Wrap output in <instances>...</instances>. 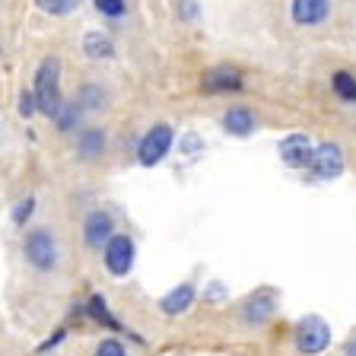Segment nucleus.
Returning <instances> with one entry per match:
<instances>
[{
  "mask_svg": "<svg viewBox=\"0 0 356 356\" xmlns=\"http://www.w3.org/2000/svg\"><path fill=\"white\" fill-rule=\"evenodd\" d=\"M83 54L92 58V60H111L115 58V42H111V35L92 29V32L83 35Z\"/></svg>",
  "mask_w": 356,
  "mask_h": 356,
  "instance_id": "17",
  "label": "nucleus"
},
{
  "mask_svg": "<svg viewBox=\"0 0 356 356\" xmlns=\"http://www.w3.org/2000/svg\"><path fill=\"white\" fill-rule=\"evenodd\" d=\"M16 111H19L22 118H35V115H38V108H35V96H32V86H29V89H22V92H19Z\"/></svg>",
  "mask_w": 356,
  "mask_h": 356,
  "instance_id": "24",
  "label": "nucleus"
},
{
  "mask_svg": "<svg viewBox=\"0 0 356 356\" xmlns=\"http://www.w3.org/2000/svg\"><path fill=\"white\" fill-rule=\"evenodd\" d=\"M178 149H181L185 156H197V153H204V140H200V137H194V134H188L185 140L178 143Z\"/></svg>",
  "mask_w": 356,
  "mask_h": 356,
  "instance_id": "25",
  "label": "nucleus"
},
{
  "mask_svg": "<svg viewBox=\"0 0 356 356\" xmlns=\"http://www.w3.org/2000/svg\"><path fill=\"white\" fill-rule=\"evenodd\" d=\"M80 3L83 0H35V7L48 16H70V13H76Z\"/></svg>",
  "mask_w": 356,
  "mask_h": 356,
  "instance_id": "20",
  "label": "nucleus"
},
{
  "mask_svg": "<svg viewBox=\"0 0 356 356\" xmlns=\"http://www.w3.org/2000/svg\"><path fill=\"white\" fill-rule=\"evenodd\" d=\"M83 115H86V111L70 99V102H64L60 105V111L54 115V127H58L60 134H76L83 127Z\"/></svg>",
  "mask_w": 356,
  "mask_h": 356,
  "instance_id": "18",
  "label": "nucleus"
},
{
  "mask_svg": "<svg viewBox=\"0 0 356 356\" xmlns=\"http://www.w3.org/2000/svg\"><path fill=\"white\" fill-rule=\"evenodd\" d=\"M277 309H280V293H277L274 286H258L254 293H248V296L238 302L236 315L248 331H261V327H267L274 321Z\"/></svg>",
  "mask_w": 356,
  "mask_h": 356,
  "instance_id": "3",
  "label": "nucleus"
},
{
  "mask_svg": "<svg viewBox=\"0 0 356 356\" xmlns=\"http://www.w3.org/2000/svg\"><path fill=\"white\" fill-rule=\"evenodd\" d=\"M92 356H127V347L118 341V337H102L92 350Z\"/></svg>",
  "mask_w": 356,
  "mask_h": 356,
  "instance_id": "23",
  "label": "nucleus"
},
{
  "mask_svg": "<svg viewBox=\"0 0 356 356\" xmlns=\"http://www.w3.org/2000/svg\"><path fill=\"white\" fill-rule=\"evenodd\" d=\"M194 302H197V286L191 280H181L178 286H172L159 299V312H163L165 318H178V315H188Z\"/></svg>",
  "mask_w": 356,
  "mask_h": 356,
  "instance_id": "14",
  "label": "nucleus"
},
{
  "mask_svg": "<svg viewBox=\"0 0 356 356\" xmlns=\"http://www.w3.org/2000/svg\"><path fill=\"white\" fill-rule=\"evenodd\" d=\"M341 353H343V356H356V331L350 334L347 341H343V350H341Z\"/></svg>",
  "mask_w": 356,
  "mask_h": 356,
  "instance_id": "29",
  "label": "nucleus"
},
{
  "mask_svg": "<svg viewBox=\"0 0 356 356\" xmlns=\"http://www.w3.org/2000/svg\"><path fill=\"white\" fill-rule=\"evenodd\" d=\"M64 337H67V327H58V331H54L51 337H48V341L38 343V353H48V350H54L58 343H64Z\"/></svg>",
  "mask_w": 356,
  "mask_h": 356,
  "instance_id": "27",
  "label": "nucleus"
},
{
  "mask_svg": "<svg viewBox=\"0 0 356 356\" xmlns=\"http://www.w3.org/2000/svg\"><path fill=\"white\" fill-rule=\"evenodd\" d=\"M108 153V131L105 127H80L74 134V156L80 163H102Z\"/></svg>",
  "mask_w": 356,
  "mask_h": 356,
  "instance_id": "11",
  "label": "nucleus"
},
{
  "mask_svg": "<svg viewBox=\"0 0 356 356\" xmlns=\"http://www.w3.org/2000/svg\"><path fill=\"white\" fill-rule=\"evenodd\" d=\"M312 153H315V140H312L305 131H293L286 134L280 143H277V156L280 163L293 172H305L312 163Z\"/></svg>",
  "mask_w": 356,
  "mask_h": 356,
  "instance_id": "10",
  "label": "nucleus"
},
{
  "mask_svg": "<svg viewBox=\"0 0 356 356\" xmlns=\"http://www.w3.org/2000/svg\"><path fill=\"white\" fill-rule=\"evenodd\" d=\"M32 96H35V108L42 118L54 121V115L60 111V105L67 102L64 92H60V58L48 54V58L38 64L35 80H32Z\"/></svg>",
  "mask_w": 356,
  "mask_h": 356,
  "instance_id": "2",
  "label": "nucleus"
},
{
  "mask_svg": "<svg viewBox=\"0 0 356 356\" xmlns=\"http://www.w3.org/2000/svg\"><path fill=\"white\" fill-rule=\"evenodd\" d=\"M22 261L35 274H58L60 270V242L51 226H32L22 236Z\"/></svg>",
  "mask_w": 356,
  "mask_h": 356,
  "instance_id": "1",
  "label": "nucleus"
},
{
  "mask_svg": "<svg viewBox=\"0 0 356 356\" xmlns=\"http://www.w3.org/2000/svg\"><path fill=\"white\" fill-rule=\"evenodd\" d=\"M331 92L341 99L343 105H356V74H350V70H334Z\"/></svg>",
  "mask_w": 356,
  "mask_h": 356,
  "instance_id": "19",
  "label": "nucleus"
},
{
  "mask_svg": "<svg viewBox=\"0 0 356 356\" xmlns=\"http://www.w3.org/2000/svg\"><path fill=\"white\" fill-rule=\"evenodd\" d=\"M99 254H102L105 270L121 280V277H127L134 270V261H137V242H134L131 232H115Z\"/></svg>",
  "mask_w": 356,
  "mask_h": 356,
  "instance_id": "7",
  "label": "nucleus"
},
{
  "mask_svg": "<svg viewBox=\"0 0 356 356\" xmlns=\"http://www.w3.org/2000/svg\"><path fill=\"white\" fill-rule=\"evenodd\" d=\"M92 7L105 16V19H121L127 13V0H92Z\"/></svg>",
  "mask_w": 356,
  "mask_h": 356,
  "instance_id": "22",
  "label": "nucleus"
},
{
  "mask_svg": "<svg viewBox=\"0 0 356 356\" xmlns=\"http://www.w3.org/2000/svg\"><path fill=\"white\" fill-rule=\"evenodd\" d=\"M35 194H26L22 200H16L13 213H10V220H13V226H19V229H26V222H29V216L35 213Z\"/></svg>",
  "mask_w": 356,
  "mask_h": 356,
  "instance_id": "21",
  "label": "nucleus"
},
{
  "mask_svg": "<svg viewBox=\"0 0 356 356\" xmlns=\"http://www.w3.org/2000/svg\"><path fill=\"white\" fill-rule=\"evenodd\" d=\"M331 13H334V0H293V3H289V16H293V22L302 26V29H318V26H325V22L331 19Z\"/></svg>",
  "mask_w": 356,
  "mask_h": 356,
  "instance_id": "12",
  "label": "nucleus"
},
{
  "mask_svg": "<svg viewBox=\"0 0 356 356\" xmlns=\"http://www.w3.org/2000/svg\"><path fill=\"white\" fill-rule=\"evenodd\" d=\"M226 296H229V289L222 286V283H210V286L204 289V299H207V302H222Z\"/></svg>",
  "mask_w": 356,
  "mask_h": 356,
  "instance_id": "26",
  "label": "nucleus"
},
{
  "mask_svg": "<svg viewBox=\"0 0 356 356\" xmlns=\"http://www.w3.org/2000/svg\"><path fill=\"white\" fill-rule=\"evenodd\" d=\"M172 147H175V127L169 121H156L137 140V163L143 169H153V165H159L172 153Z\"/></svg>",
  "mask_w": 356,
  "mask_h": 356,
  "instance_id": "4",
  "label": "nucleus"
},
{
  "mask_svg": "<svg viewBox=\"0 0 356 356\" xmlns=\"http://www.w3.org/2000/svg\"><path fill=\"white\" fill-rule=\"evenodd\" d=\"M347 169V153L337 140H321L315 143L312 163L305 169V181H337Z\"/></svg>",
  "mask_w": 356,
  "mask_h": 356,
  "instance_id": "5",
  "label": "nucleus"
},
{
  "mask_svg": "<svg viewBox=\"0 0 356 356\" xmlns=\"http://www.w3.org/2000/svg\"><path fill=\"white\" fill-rule=\"evenodd\" d=\"M83 315H86L89 321H96V325H102L105 331H124V325H121L118 318H115V312L108 309V302H105L102 293H89L86 305H83Z\"/></svg>",
  "mask_w": 356,
  "mask_h": 356,
  "instance_id": "15",
  "label": "nucleus"
},
{
  "mask_svg": "<svg viewBox=\"0 0 356 356\" xmlns=\"http://www.w3.org/2000/svg\"><path fill=\"white\" fill-rule=\"evenodd\" d=\"M245 89V74L236 64H213L200 76V92L207 96H229V92H242Z\"/></svg>",
  "mask_w": 356,
  "mask_h": 356,
  "instance_id": "9",
  "label": "nucleus"
},
{
  "mask_svg": "<svg viewBox=\"0 0 356 356\" xmlns=\"http://www.w3.org/2000/svg\"><path fill=\"white\" fill-rule=\"evenodd\" d=\"M293 343L302 356H321L331 347V325L321 315H302L293 327Z\"/></svg>",
  "mask_w": 356,
  "mask_h": 356,
  "instance_id": "6",
  "label": "nucleus"
},
{
  "mask_svg": "<svg viewBox=\"0 0 356 356\" xmlns=\"http://www.w3.org/2000/svg\"><path fill=\"white\" fill-rule=\"evenodd\" d=\"M178 13H181V19H197L200 7L194 3V0H181V3H178Z\"/></svg>",
  "mask_w": 356,
  "mask_h": 356,
  "instance_id": "28",
  "label": "nucleus"
},
{
  "mask_svg": "<svg viewBox=\"0 0 356 356\" xmlns=\"http://www.w3.org/2000/svg\"><path fill=\"white\" fill-rule=\"evenodd\" d=\"M74 102L80 105L83 111H105L108 108V102H111V92L99 80H86L80 89H76Z\"/></svg>",
  "mask_w": 356,
  "mask_h": 356,
  "instance_id": "16",
  "label": "nucleus"
},
{
  "mask_svg": "<svg viewBox=\"0 0 356 356\" xmlns=\"http://www.w3.org/2000/svg\"><path fill=\"white\" fill-rule=\"evenodd\" d=\"M220 127H222V134H229L236 140H245V137H252L258 131V115L248 105H229L220 115Z\"/></svg>",
  "mask_w": 356,
  "mask_h": 356,
  "instance_id": "13",
  "label": "nucleus"
},
{
  "mask_svg": "<svg viewBox=\"0 0 356 356\" xmlns=\"http://www.w3.org/2000/svg\"><path fill=\"white\" fill-rule=\"evenodd\" d=\"M115 213L108 207H92L86 216H83V226H80V236H83V245L89 252H102L105 242L115 236Z\"/></svg>",
  "mask_w": 356,
  "mask_h": 356,
  "instance_id": "8",
  "label": "nucleus"
}]
</instances>
